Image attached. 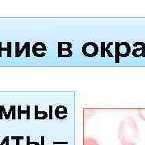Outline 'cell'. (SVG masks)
Returning a JSON list of instances; mask_svg holds the SVG:
<instances>
[{
	"label": "cell",
	"instance_id": "obj_1",
	"mask_svg": "<svg viewBox=\"0 0 145 145\" xmlns=\"http://www.w3.org/2000/svg\"><path fill=\"white\" fill-rule=\"evenodd\" d=\"M118 138L121 145H137L140 142V130L132 117H127L119 123Z\"/></svg>",
	"mask_w": 145,
	"mask_h": 145
},
{
	"label": "cell",
	"instance_id": "obj_2",
	"mask_svg": "<svg viewBox=\"0 0 145 145\" xmlns=\"http://www.w3.org/2000/svg\"><path fill=\"white\" fill-rule=\"evenodd\" d=\"M72 44L70 42H58L57 52L58 57H71L73 54L72 50Z\"/></svg>",
	"mask_w": 145,
	"mask_h": 145
},
{
	"label": "cell",
	"instance_id": "obj_3",
	"mask_svg": "<svg viewBox=\"0 0 145 145\" xmlns=\"http://www.w3.org/2000/svg\"><path fill=\"white\" fill-rule=\"evenodd\" d=\"M83 55L87 57H94L99 53V48L96 43L93 42H87L84 44L82 48Z\"/></svg>",
	"mask_w": 145,
	"mask_h": 145
},
{
	"label": "cell",
	"instance_id": "obj_4",
	"mask_svg": "<svg viewBox=\"0 0 145 145\" xmlns=\"http://www.w3.org/2000/svg\"><path fill=\"white\" fill-rule=\"evenodd\" d=\"M32 54L36 57H45L47 52V47L43 42H36L31 48Z\"/></svg>",
	"mask_w": 145,
	"mask_h": 145
},
{
	"label": "cell",
	"instance_id": "obj_5",
	"mask_svg": "<svg viewBox=\"0 0 145 145\" xmlns=\"http://www.w3.org/2000/svg\"><path fill=\"white\" fill-rule=\"evenodd\" d=\"M20 42H16V57H21L24 51L26 52V57H30V42H25L21 48H20Z\"/></svg>",
	"mask_w": 145,
	"mask_h": 145
},
{
	"label": "cell",
	"instance_id": "obj_6",
	"mask_svg": "<svg viewBox=\"0 0 145 145\" xmlns=\"http://www.w3.org/2000/svg\"><path fill=\"white\" fill-rule=\"evenodd\" d=\"M134 50L132 51V55L135 57H145V44L143 42H136L134 44Z\"/></svg>",
	"mask_w": 145,
	"mask_h": 145
},
{
	"label": "cell",
	"instance_id": "obj_7",
	"mask_svg": "<svg viewBox=\"0 0 145 145\" xmlns=\"http://www.w3.org/2000/svg\"><path fill=\"white\" fill-rule=\"evenodd\" d=\"M119 57H127L129 56L131 53V46L127 42H122L119 43Z\"/></svg>",
	"mask_w": 145,
	"mask_h": 145
},
{
	"label": "cell",
	"instance_id": "obj_8",
	"mask_svg": "<svg viewBox=\"0 0 145 145\" xmlns=\"http://www.w3.org/2000/svg\"><path fill=\"white\" fill-rule=\"evenodd\" d=\"M54 114L58 119H65L67 118L68 110L64 106H58L55 108Z\"/></svg>",
	"mask_w": 145,
	"mask_h": 145
},
{
	"label": "cell",
	"instance_id": "obj_9",
	"mask_svg": "<svg viewBox=\"0 0 145 145\" xmlns=\"http://www.w3.org/2000/svg\"><path fill=\"white\" fill-rule=\"evenodd\" d=\"M16 107L15 105H11L10 106V109H9V111L8 113L6 112V109H3V116L5 119H9L10 117L12 118V119H16Z\"/></svg>",
	"mask_w": 145,
	"mask_h": 145
},
{
	"label": "cell",
	"instance_id": "obj_10",
	"mask_svg": "<svg viewBox=\"0 0 145 145\" xmlns=\"http://www.w3.org/2000/svg\"><path fill=\"white\" fill-rule=\"evenodd\" d=\"M23 114H26L27 119H30V106H27L26 110H23L21 108V106H17V118L18 119H21V115Z\"/></svg>",
	"mask_w": 145,
	"mask_h": 145
},
{
	"label": "cell",
	"instance_id": "obj_11",
	"mask_svg": "<svg viewBox=\"0 0 145 145\" xmlns=\"http://www.w3.org/2000/svg\"><path fill=\"white\" fill-rule=\"evenodd\" d=\"M39 106H35V119H45L48 117V112L43 110V111H40L39 110Z\"/></svg>",
	"mask_w": 145,
	"mask_h": 145
},
{
	"label": "cell",
	"instance_id": "obj_12",
	"mask_svg": "<svg viewBox=\"0 0 145 145\" xmlns=\"http://www.w3.org/2000/svg\"><path fill=\"white\" fill-rule=\"evenodd\" d=\"M3 51L7 52V57H11V42H7V47L3 48L2 42H0V57H2V52Z\"/></svg>",
	"mask_w": 145,
	"mask_h": 145
},
{
	"label": "cell",
	"instance_id": "obj_13",
	"mask_svg": "<svg viewBox=\"0 0 145 145\" xmlns=\"http://www.w3.org/2000/svg\"><path fill=\"white\" fill-rule=\"evenodd\" d=\"M83 145H99V142L92 137L86 138L83 142Z\"/></svg>",
	"mask_w": 145,
	"mask_h": 145
},
{
	"label": "cell",
	"instance_id": "obj_14",
	"mask_svg": "<svg viewBox=\"0 0 145 145\" xmlns=\"http://www.w3.org/2000/svg\"><path fill=\"white\" fill-rule=\"evenodd\" d=\"M113 44H114L113 42H109L108 44H107V45L105 48V53H106V55L109 57H113V54H112V52H110V47L113 46Z\"/></svg>",
	"mask_w": 145,
	"mask_h": 145
},
{
	"label": "cell",
	"instance_id": "obj_15",
	"mask_svg": "<svg viewBox=\"0 0 145 145\" xmlns=\"http://www.w3.org/2000/svg\"><path fill=\"white\" fill-rule=\"evenodd\" d=\"M119 42L114 43V48H115V62L118 63L119 61Z\"/></svg>",
	"mask_w": 145,
	"mask_h": 145
},
{
	"label": "cell",
	"instance_id": "obj_16",
	"mask_svg": "<svg viewBox=\"0 0 145 145\" xmlns=\"http://www.w3.org/2000/svg\"><path fill=\"white\" fill-rule=\"evenodd\" d=\"M105 48H106V43L101 42V45H100V56H101V57H105V56H106Z\"/></svg>",
	"mask_w": 145,
	"mask_h": 145
},
{
	"label": "cell",
	"instance_id": "obj_17",
	"mask_svg": "<svg viewBox=\"0 0 145 145\" xmlns=\"http://www.w3.org/2000/svg\"><path fill=\"white\" fill-rule=\"evenodd\" d=\"M138 114L140 116V118L143 121H145V109H141L138 111Z\"/></svg>",
	"mask_w": 145,
	"mask_h": 145
},
{
	"label": "cell",
	"instance_id": "obj_18",
	"mask_svg": "<svg viewBox=\"0 0 145 145\" xmlns=\"http://www.w3.org/2000/svg\"><path fill=\"white\" fill-rule=\"evenodd\" d=\"M9 140H10L9 136H6L2 142L0 141V145H9V141H10Z\"/></svg>",
	"mask_w": 145,
	"mask_h": 145
},
{
	"label": "cell",
	"instance_id": "obj_19",
	"mask_svg": "<svg viewBox=\"0 0 145 145\" xmlns=\"http://www.w3.org/2000/svg\"><path fill=\"white\" fill-rule=\"evenodd\" d=\"M27 145H39V144L36 142H30V137L27 136Z\"/></svg>",
	"mask_w": 145,
	"mask_h": 145
},
{
	"label": "cell",
	"instance_id": "obj_20",
	"mask_svg": "<svg viewBox=\"0 0 145 145\" xmlns=\"http://www.w3.org/2000/svg\"><path fill=\"white\" fill-rule=\"evenodd\" d=\"M5 108L4 106L0 105V119H3V109Z\"/></svg>",
	"mask_w": 145,
	"mask_h": 145
},
{
	"label": "cell",
	"instance_id": "obj_21",
	"mask_svg": "<svg viewBox=\"0 0 145 145\" xmlns=\"http://www.w3.org/2000/svg\"><path fill=\"white\" fill-rule=\"evenodd\" d=\"M48 118L52 119V106H49V112H48Z\"/></svg>",
	"mask_w": 145,
	"mask_h": 145
},
{
	"label": "cell",
	"instance_id": "obj_22",
	"mask_svg": "<svg viewBox=\"0 0 145 145\" xmlns=\"http://www.w3.org/2000/svg\"><path fill=\"white\" fill-rule=\"evenodd\" d=\"M11 139L12 140H23L24 139V137L23 136H12L11 137Z\"/></svg>",
	"mask_w": 145,
	"mask_h": 145
},
{
	"label": "cell",
	"instance_id": "obj_23",
	"mask_svg": "<svg viewBox=\"0 0 145 145\" xmlns=\"http://www.w3.org/2000/svg\"><path fill=\"white\" fill-rule=\"evenodd\" d=\"M41 140H42V145H44V137H42Z\"/></svg>",
	"mask_w": 145,
	"mask_h": 145
}]
</instances>
